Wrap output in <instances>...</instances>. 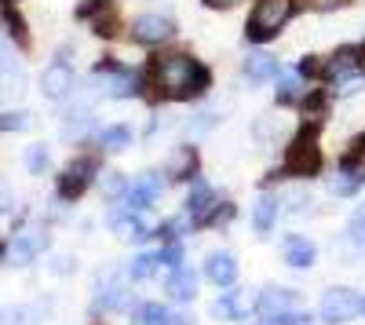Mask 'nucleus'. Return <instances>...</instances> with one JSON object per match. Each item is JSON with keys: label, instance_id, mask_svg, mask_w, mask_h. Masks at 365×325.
I'll list each match as a JSON object with an SVG mask.
<instances>
[{"label": "nucleus", "instance_id": "obj_4", "mask_svg": "<svg viewBox=\"0 0 365 325\" xmlns=\"http://www.w3.org/2000/svg\"><path fill=\"white\" fill-rule=\"evenodd\" d=\"M358 314H361V296H358L354 289H347V285L325 289V296H322V304H318L322 325H347V321H354Z\"/></svg>", "mask_w": 365, "mask_h": 325}, {"label": "nucleus", "instance_id": "obj_18", "mask_svg": "<svg viewBox=\"0 0 365 325\" xmlns=\"http://www.w3.org/2000/svg\"><path fill=\"white\" fill-rule=\"evenodd\" d=\"M358 70H361V48H340L336 55H329L322 63L325 77H351Z\"/></svg>", "mask_w": 365, "mask_h": 325}, {"label": "nucleus", "instance_id": "obj_11", "mask_svg": "<svg viewBox=\"0 0 365 325\" xmlns=\"http://www.w3.org/2000/svg\"><path fill=\"white\" fill-rule=\"evenodd\" d=\"M282 256H285L289 267L307 271V267H314V259H318V245L307 238V234H285V242H282Z\"/></svg>", "mask_w": 365, "mask_h": 325}, {"label": "nucleus", "instance_id": "obj_15", "mask_svg": "<svg viewBox=\"0 0 365 325\" xmlns=\"http://www.w3.org/2000/svg\"><path fill=\"white\" fill-rule=\"evenodd\" d=\"M165 292H168V300H172V304H194V296H197V274H194L190 267L168 271Z\"/></svg>", "mask_w": 365, "mask_h": 325}, {"label": "nucleus", "instance_id": "obj_41", "mask_svg": "<svg viewBox=\"0 0 365 325\" xmlns=\"http://www.w3.org/2000/svg\"><path fill=\"white\" fill-rule=\"evenodd\" d=\"M361 314H365V300H361Z\"/></svg>", "mask_w": 365, "mask_h": 325}, {"label": "nucleus", "instance_id": "obj_7", "mask_svg": "<svg viewBox=\"0 0 365 325\" xmlns=\"http://www.w3.org/2000/svg\"><path fill=\"white\" fill-rule=\"evenodd\" d=\"M161 190H165L161 175H158V172H143L135 183H128V190H125V197H120V205H125L128 212H146L150 205L161 197Z\"/></svg>", "mask_w": 365, "mask_h": 325}, {"label": "nucleus", "instance_id": "obj_30", "mask_svg": "<svg viewBox=\"0 0 365 325\" xmlns=\"http://www.w3.org/2000/svg\"><path fill=\"white\" fill-rule=\"evenodd\" d=\"M125 190H128L125 175H120V172H103V194L110 201H120V197H125Z\"/></svg>", "mask_w": 365, "mask_h": 325}, {"label": "nucleus", "instance_id": "obj_37", "mask_svg": "<svg viewBox=\"0 0 365 325\" xmlns=\"http://www.w3.org/2000/svg\"><path fill=\"white\" fill-rule=\"evenodd\" d=\"M4 212H11V194L0 190V216H4Z\"/></svg>", "mask_w": 365, "mask_h": 325}, {"label": "nucleus", "instance_id": "obj_42", "mask_svg": "<svg viewBox=\"0 0 365 325\" xmlns=\"http://www.w3.org/2000/svg\"><path fill=\"white\" fill-rule=\"evenodd\" d=\"M0 256H4V245H0Z\"/></svg>", "mask_w": 365, "mask_h": 325}, {"label": "nucleus", "instance_id": "obj_6", "mask_svg": "<svg viewBox=\"0 0 365 325\" xmlns=\"http://www.w3.org/2000/svg\"><path fill=\"white\" fill-rule=\"evenodd\" d=\"M135 300H132V292H128V285H125V274H117V271H110L106 278H99V289H96V300H91V311H103V314H110V311H128Z\"/></svg>", "mask_w": 365, "mask_h": 325}, {"label": "nucleus", "instance_id": "obj_14", "mask_svg": "<svg viewBox=\"0 0 365 325\" xmlns=\"http://www.w3.org/2000/svg\"><path fill=\"white\" fill-rule=\"evenodd\" d=\"M249 311H256V300H249L245 292H223V296L212 304V318H220V321H241V318H249Z\"/></svg>", "mask_w": 365, "mask_h": 325}, {"label": "nucleus", "instance_id": "obj_35", "mask_svg": "<svg viewBox=\"0 0 365 325\" xmlns=\"http://www.w3.org/2000/svg\"><path fill=\"white\" fill-rule=\"evenodd\" d=\"M158 325H194V318L190 314H179V311H168Z\"/></svg>", "mask_w": 365, "mask_h": 325}, {"label": "nucleus", "instance_id": "obj_23", "mask_svg": "<svg viewBox=\"0 0 365 325\" xmlns=\"http://www.w3.org/2000/svg\"><path fill=\"white\" fill-rule=\"evenodd\" d=\"M245 77L249 81H270V77H278V58H270L263 51L249 55L245 58Z\"/></svg>", "mask_w": 365, "mask_h": 325}, {"label": "nucleus", "instance_id": "obj_5", "mask_svg": "<svg viewBox=\"0 0 365 325\" xmlns=\"http://www.w3.org/2000/svg\"><path fill=\"white\" fill-rule=\"evenodd\" d=\"M96 175H99V158H91V154L73 158L63 172H58V197H63V201H77L91 187Z\"/></svg>", "mask_w": 365, "mask_h": 325}, {"label": "nucleus", "instance_id": "obj_39", "mask_svg": "<svg viewBox=\"0 0 365 325\" xmlns=\"http://www.w3.org/2000/svg\"><path fill=\"white\" fill-rule=\"evenodd\" d=\"M361 73H365V48H361Z\"/></svg>", "mask_w": 365, "mask_h": 325}, {"label": "nucleus", "instance_id": "obj_40", "mask_svg": "<svg viewBox=\"0 0 365 325\" xmlns=\"http://www.w3.org/2000/svg\"><path fill=\"white\" fill-rule=\"evenodd\" d=\"M252 325H267V321H252Z\"/></svg>", "mask_w": 365, "mask_h": 325}, {"label": "nucleus", "instance_id": "obj_34", "mask_svg": "<svg viewBox=\"0 0 365 325\" xmlns=\"http://www.w3.org/2000/svg\"><path fill=\"white\" fill-rule=\"evenodd\" d=\"M29 128V113H0V132H22Z\"/></svg>", "mask_w": 365, "mask_h": 325}, {"label": "nucleus", "instance_id": "obj_32", "mask_svg": "<svg viewBox=\"0 0 365 325\" xmlns=\"http://www.w3.org/2000/svg\"><path fill=\"white\" fill-rule=\"evenodd\" d=\"M26 165L34 175H41L48 165H51V154H48V146H29V154H26Z\"/></svg>", "mask_w": 365, "mask_h": 325}, {"label": "nucleus", "instance_id": "obj_28", "mask_svg": "<svg viewBox=\"0 0 365 325\" xmlns=\"http://www.w3.org/2000/svg\"><path fill=\"white\" fill-rule=\"evenodd\" d=\"M0 81H15V84H22V70L15 66V55H11V48L0 41Z\"/></svg>", "mask_w": 365, "mask_h": 325}, {"label": "nucleus", "instance_id": "obj_2", "mask_svg": "<svg viewBox=\"0 0 365 325\" xmlns=\"http://www.w3.org/2000/svg\"><path fill=\"white\" fill-rule=\"evenodd\" d=\"M322 172V146H318V132L314 128H303L289 146H285V158H282V172H274V180H311V175Z\"/></svg>", "mask_w": 365, "mask_h": 325}, {"label": "nucleus", "instance_id": "obj_24", "mask_svg": "<svg viewBox=\"0 0 365 325\" xmlns=\"http://www.w3.org/2000/svg\"><path fill=\"white\" fill-rule=\"evenodd\" d=\"M299 96H303L299 73H292V70L278 73V103H282V106H292V103H299Z\"/></svg>", "mask_w": 365, "mask_h": 325}, {"label": "nucleus", "instance_id": "obj_9", "mask_svg": "<svg viewBox=\"0 0 365 325\" xmlns=\"http://www.w3.org/2000/svg\"><path fill=\"white\" fill-rule=\"evenodd\" d=\"M110 230L117 234L120 242H132V245H143V242L154 238V227L143 220V212H128V209L110 220Z\"/></svg>", "mask_w": 365, "mask_h": 325}, {"label": "nucleus", "instance_id": "obj_33", "mask_svg": "<svg viewBox=\"0 0 365 325\" xmlns=\"http://www.w3.org/2000/svg\"><path fill=\"white\" fill-rule=\"evenodd\" d=\"M267 325H311V314L307 311H285V314H274V318H263Z\"/></svg>", "mask_w": 365, "mask_h": 325}, {"label": "nucleus", "instance_id": "obj_19", "mask_svg": "<svg viewBox=\"0 0 365 325\" xmlns=\"http://www.w3.org/2000/svg\"><path fill=\"white\" fill-rule=\"evenodd\" d=\"M278 216H282V197L263 194V197L252 205V227H256V234H270L274 223H278Z\"/></svg>", "mask_w": 365, "mask_h": 325}, {"label": "nucleus", "instance_id": "obj_20", "mask_svg": "<svg viewBox=\"0 0 365 325\" xmlns=\"http://www.w3.org/2000/svg\"><path fill=\"white\" fill-rule=\"evenodd\" d=\"M158 271H161V256L158 252H139L125 267V278L128 282H150V278H158Z\"/></svg>", "mask_w": 365, "mask_h": 325}, {"label": "nucleus", "instance_id": "obj_1", "mask_svg": "<svg viewBox=\"0 0 365 325\" xmlns=\"http://www.w3.org/2000/svg\"><path fill=\"white\" fill-rule=\"evenodd\" d=\"M154 84L165 99H197L208 88V70L187 55H165L154 63Z\"/></svg>", "mask_w": 365, "mask_h": 325}, {"label": "nucleus", "instance_id": "obj_13", "mask_svg": "<svg viewBox=\"0 0 365 325\" xmlns=\"http://www.w3.org/2000/svg\"><path fill=\"white\" fill-rule=\"evenodd\" d=\"M285 311H296V292L292 289L267 285L256 296V314L259 318H274V314H285Z\"/></svg>", "mask_w": 365, "mask_h": 325}, {"label": "nucleus", "instance_id": "obj_25", "mask_svg": "<svg viewBox=\"0 0 365 325\" xmlns=\"http://www.w3.org/2000/svg\"><path fill=\"white\" fill-rule=\"evenodd\" d=\"M165 314H168V307H165V304H132L128 325H158Z\"/></svg>", "mask_w": 365, "mask_h": 325}, {"label": "nucleus", "instance_id": "obj_38", "mask_svg": "<svg viewBox=\"0 0 365 325\" xmlns=\"http://www.w3.org/2000/svg\"><path fill=\"white\" fill-rule=\"evenodd\" d=\"M208 8H234V4H241V0H205Z\"/></svg>", "mask_w": 365, "mask_h": 325}, {"label": "nucleus", "instance_id": "obj_8", "mask_svg": "<svg viewBox=\"0 0 365 325\" xmlns=\"http://www.w3.org/2000/svg\"><path fill=\"white\" fill-rule=\"evenodd\" d=\"M48 230L44 227H26L22 234H15V245H11V263L15 267H26V263H34L37 256H44L48 249Z\"/></svg>", "mask_w": 365, "mask_h": 325}, {"label": "nucleus", "instance_id": "obj_17", "mask_svg": "<svg viewBox=\"0 0 365 325\" xmlns=\"http://www.w3.org/2000/svg\"><path fill=\"white\" fill-rule=\"evenodd\" d=\"M165 175H168V180H175V183L194 180V175H197V150H194V146H175V154L168 158Z\"/></svg>", "mask_w": 365, "mask_h": 325}, {"label": "nucleus", "instance_id": "obj_43", "mask_svg": "<svg viewBox=\"0 0 365 325\" xmlns=\"http://www.w3.org/2000/svg\"><path fill=\"white\" fill-rule=\"evenodd\" d=\"M0 318H4V314H0Z\"/></svg>", "mask_w": 365, "mask_h": 325}, {"label": "nucleus", "instance_id": "obj_3", "mask_svg": "<svg viewBox=\"0 0 365 325\" xmlns=\"http://www.w3.org/2000/svg\"><path fill=\"white\" fill-rule=\"evenodd\" d=\"M289 19H292V0H256L245 33H249V41L263 44V41H270V37H278V29H282Z\"/></svg>", "mask_w": 365, "mask_h": 325}, {"label": "nucleus", "instance_id": "obj_27", "mask_svg": "<svg viewBox=\"0 0 365 325\" xmlns=\"http://www.w3.org/2000/svg\"><path fill=\"white\" fill-rule=\"evenodd\" d=\"M347 242L351 249H365V205H358L347 220Z\"/></svg>", "mask_w": 365, "mask_h": 325}, {"label": "nucleus", "instance_id": "obj_12", "mask_svg": "<svg viewBox=\"0 0 365 325\" xmlns=\"http://www.w3.org/2000/svg\"><path fill=\"white\" fill-rule=\"evenodd\" d=\"M201 271H205V278L216 285V289H230L237 282V259L230 252H208Z\"/></svg>", "mask_w": 365, "mask_h": 325}, {"label": "nucleus", "instance_id": "obj_16", "mask_svg": "<svg viewBox=\"0 0 365 325\" xmlns=\"http://www.w3.org/2000/svg\"><path fill=\"white\" fill-rule=\"evenodd\" d=\"M41 88H44L48 99H66L73 92V70L66 63H51L41 77Z\"/></svg>", "mask_w": 365, "mask_h": 325}, {"label": "nucleus", "instance_id": "obj_36", "mask_svg": "<svg viewBox=\"0 0 365 325\" xmlns=\"http://www.w3.org/2000/svg\"><path fill=\"white\" fill-rule=\"evenodd\" d=\"M73 267H77V259H70V256H55V263H51L55 274H70Z\"/></svg>", "mask_w": 365, "mask_h": 325}, {"label": "nucleus", "instance_id": "obj_26", "mask_svg": "<svg viewBox=\"0 0 365 325\" xmlns=\"http://www.w3.org/2000/svg\"><path fill=\"white\" fill-rule=\"evenodd\" d=\"M41 318H44V311L37 304H22L8 318H0V325H41Z\"/></svg>", "mask_w": 365, "mask_h": 325}, {"label": "nucleus", "instance_id": "obj_31", "mask_svg": "<svg viewBox=\"0 0 365 325\" xmlns=\"http://www.w3.org/2000/svg\"><path fill=\"white\" fill-rule=\"evenodd\" d=\"M158 256H161V267H165V271H179V267H182V245H179V242H165V245L158 249Z\"/></svg>", "mask_w": 365, "mask_h": 325}, {"label": "nucleus", "instance_id": "obj_21", "mask_svg": "<svg viewBox=\"0 0 365 325\" xmlns=\"http://www.w3.org/2000/svg\"><path fill=\"white\" fill-rule=\"evenodd\" d=\"M99 146L106 154H120V150H128L132 146V128L128 125H110L99 132Z\"/></svg>", "mask_w": 365, "mask_h": 325}, {"label": "nucleus", "instance_id": "obj_29", "mask_svg": "<svg viewBox=\"0 0 365 325\" xmlns=\"http://www.w3.org/2000/svg\"><path fill=\"white\" fill-rule=\"evenodd\" d=\"M358 180H351V175L340 168L336 175H329V194H336V197H351V194H358Z\"/></svg>", "mask_w": 365, "mask_h": 325}, {"label": "nucleus", "instance_id": "obj_10", "mask_svg": "<svg viewBox=\"0 0 365 325\" xmlns=\"http://www.w3.org/2000/svg\"><path fill=\"white\" fill-rule=\"evenodd\" d=\"M172 33H175V26L165 15H139L132 22V41L135 44H165Z\"/></svg>", "mask_w": 365, "mask_h": 325}, {"label": "nucleus", "instance_id": "obj_22", "mask_svg": "<svg viewBox=\"0 0 365 325\" xmlns=\"http://www.w3.org/2000/svg\"><path fill=\"white\" fill-rule=\"evenodd\" d=\"M340 168L351 175V180H358V183H365V135H358L354 143H351V150L344 154V161H340Z\"/></svg>", "mask_w": 365, "mask_h": 325}]
</instances>
